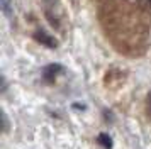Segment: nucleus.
I'll return each instance as SVG.
<instances>
[{"label": "nucleus", "instance_id": "nucleus-1", "mask_svg": "<svg viewBox=\"0 0 151 149\" xmlns=\"http://www.w3.org/2000/svg\"><path fill=\"white\" fill-rule=\"evenodd\" d=\"M41 2H42L44 14H46L48 20L51 22V26H55L56 29H60V15H58L60 0H41Z\"/></svg>", "mask_w": 151, "mask_h": 149}, {"label": "nucleus", "instance_id": "nucleus-2", "mask_svg": "<svg viewBox=\"0 0 151 149\" xmlns=\"http://www.w3.org/2000/svg\"><path fill=\"white\" fill-rule=\"evenodd\" d=\"M63 71H65V68H63L61 64H58V63L48 64V66L42 69V81L48 83V85H53V83L56 81V78H58Z\"/></svg>", "mask_w": 151, "mask_h": 149}, {"label": "nucleus", "instance_id": "nucleus-3", "mask_svg": "<svg viewBox=\"0 0 151 149\" xmlns=\"http://www.w3.org/2000/svg\"><path fill=\"white\" fill-rule=\"evenodd\" d=\"M32 39H34L36 42L42 44V46L49 47V49H55V47H58V41H56L53 36H49L44 29H37V31H34V34H32Z\"/></svg>", "mask_w": 151, "mask_h": 149}, {"label": "nucleus", "instance_id": "nucleus-4", "mask_svg": "<svg viewBox=\"0 0 151 149\" xmlns=\"http://www.w3.org/2000/svg\"><path fill=\"white\" fill-rule=\"evenodd\" d=\"M97 141H99V144H100L104 149H110V148H112V139H110L107 134H100Z\"/></svg>", "mask_w": 151, "mask_h": 149}, {"label": "nucleus", "instance_id": "nucleus-5", "mask_svg": "<svg viewBox=\"0 0 151 149\" xmlns=\"http://www.w3.org/2000/svg\"><path fill=\"white\" fill-rule=\"evenodd\" d=\"M0 129H2V132H4V134L9 130V119H7V115H5L4 110L0 112Z\"/></svg>", "mask_w": 151, "mask_h": 149}, {"label": "nucleus", "instance_id": "nucleus-6", "mask_svg": "<svg viewBox=\"0 0 151 149\" xmlns=\"http://www.w3.org/2000/svg\"><path fill=\"white\" fill-rule=\"evenodd\" d=\"M141 4H143V7L148 12H151V0H141Z\"/></svg>", "mask_w": 151, "mask_h": 149}, {"label": "nucleus", "instance_id": "nucleus-7", "mask_svg": "<svg viewBox=\"0 0 151 149\" xmlns=\"http://www.w3.org/2000/svg\"><path fill=\"white\" fill-rule=\"evenodd\" d=\"M0 88H2V93L5 92V88H7V83H5V78L2 76V85H0Z\"/></svg>", "mask_w": 151, "mask_h": 149}, {"label": "nucleus", "instance_id": "nucleus-8", "mask_svg": "<svg viewBox=\"0 0 151 149\" xmlns=\"http://www.w3.org/2000/svg\"><path fill=\"white\" fill-rule=\"evenodd\" d=\"M146 105H148V112H150V115H151V93L148 95V102H146Z\"/></svg>", "mask_w": 151, "mask_h": 149}]
</instances>
